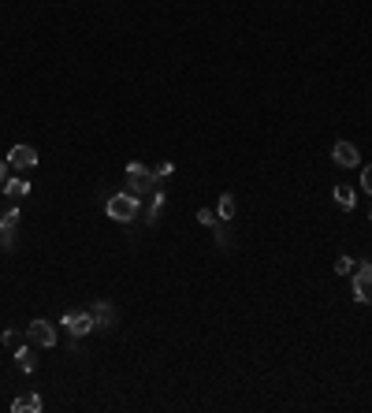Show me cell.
Instances as JSON below:
<instances>
[{"instance_id":"obj_1","label":"cell","mask_w":372,"mask_h":413,"mask_svg":"<svg viewBox=\"0 0 372 413\" xmlns=\"http://www.w3.org/2000/svg\"><path fill=\"white\" fill-rule=\"evenodd\" d=\"M127 190H131V194H149V190H157V171L145 168V164H127Z\"/></svg>"},{"instance_id":"obj_2","label":"cell","mask_w":372,"mask_h":413,"mask_svg":"<svg viewBox=\"0 0 372 413\" xmlns=\"http://www.w3.org/2000/svg\"><path fill=\"white\" fill-rule=\"evenodd\" d=\"M108 216L112 220H120V224H131L134 216H138V194H116V198H108Z\"/></svg>"},{"instance_id":"obj_3","label":"cell","mask_w":372,"mask_h":413,"mask_svg":"<svg viewBox=\"0 0 372 413\" xmlns=\"http://www.w3.org/2000/svg\"><path fill=\"white\" fill-rule=\"evenodd\" d=\"M89 317H94V324H97V332H112L116 324H120V309L112 306V301H105V298H97V301H89Z\"/></svg>"},{"instance_id":"obj_4","label":"cell","mask_w":372,"mask_h":413,"mask_svg":"<svg viewBox=\"0 0 372 413\" xmlns=\"http://www.w3.org/2000/svg\"><path fill=\"white\" fill-rule=\"evenodd\" d=\"M63 328H67L75 339H83L89 332H97L94 317H89V309H71V313H63Z\"/></svg>"},{"instance_id":"obj_5","label":"cell","mask_w":372,"mask_h":413,"mask_svg":"<svg viewBox=\"0 0 372 413\" xmlns=\"http://www.w3.org/2000/svg\"><path fill=\"white\" fill-rule=\"evenodd\" d=\"M353 298L358 301H372V264L369 261H361L358 268H353Z\"/></svg>"},{"instance_id":"obj_6","label":"cell","mask_w":372,"mask_h":413,"mask_svg":"<svg viewBox=\"0 0 372 413\" xmlns=\"http://www.w3.org/2000/svg\"><path fill=\"white\" fill-rule=\"evenodd\" d=\"M8 164H12V168H19V171H26V168H38V149H34V145H15L12 153H8Z\"/></svg>"},{"instance_id":"obj_7","label":"cell","mask_w":372,"mask_h":413,"mask_svg":"<svg viewBox=\"0 0 372 413\" xmlns=\"http://www.w3.org/2000/svg\"><path fill=\"white\" fill-rule=\"evenodd\" d=\"M26 339H30L34 346H56V328H52L49 320H34Z\"/></svg>"},{"instance_id":"obj_8","label":"cell","mask_w":372,"mask_h":413,"mask_svg":"<svg viewBox=\"0 0 372 413\" xmlns=\"http://www.w3.org/2000/svg\"><path fill=\"white\" fill-rule=\"evenodd\" d=\"M331 160L339 164V168H358V164H361V153H358V145H353V142H335Z\"/></svg>"},{"instance_id":"obj_9","label":"cell","mask_w":372,"mask_h":413,"mask_svg":"<svg viewBox=\"0 0 372 413\" xmlns=\"http://www.w3.org/2000/svg\"><path fill=\"white\" fill-rule=\"evenodd\" d=\"M0 194H4L8 201H19V198L30 194V182H26V179H4V182H0Z\"/></svg>"},{"instance_id":"obj_10","label":"cell","mask_w":372,"mask_h":413,"mask_svg":"<svg viewBox=\"0 0 372 413\" xmlns=\"http://www.w3.org/2000/svg\"><path fill=\"white\" fill-rule=\"evenodd\" d=\"M15 413H41V394H19V399L12 402Z\"/></svg>"},{"instance_id":"obj_11","label":"cell","mask_w":372,"mask_h":413,"mask_svg":"<svg viewBox=\"0 0 372 413\" xmlns=\"http://www.w3.org/2000/svg\"><path fill=\"white\" fill-rule=\"evenodd\" d=\"M15 227H19V209L8 205L4 213H0V235H15Z\"/></svg>"},{"instance_id":"obj_12","label":"cell","mask_w":372,"mask_h":413,"mask_svg":"<svg viewBox=\"0 0 372 413\" xmlns=\"http://www.w3.org/2000/svg\"><path fill=\"white\" fill-rule=\"evenodd\" d=\"M15 361H19L23 372H34V369H38V354H34L30 346H19V350H15Z\"/></svg>"},{"instance_id":"obj_13","label":"cell","mask_w":372,"mask_h":413,"mask_svg":"<svg viewBox=\"0 0 372 413\" xmlns=\"http://www.w3.org/2000/svg\"><path fill=\"white\" fill-rule=\"evenodd\" d=\"M335 201H339L342 209H353V201H358V194H353V187H335Z\"/></svg>"},{"instance_id":"obj_14","label":"cell","mask_w":372,"mask_h":413,"mask_svg":"<svg viewBox=\"0 0 372 413\" xmlns=\"http://www.w3.org/2000/svg\"><path fill=\"white\" fill-rule=\"evenodd\" d=\"M216 216H220V220H231V216H234V194H223V198H220Z\"/></svg>"},{"instance_id":"obj_15","label":"cell","mask_w":372,"mask_h":413,"mask_svg":"<svg viewBox=\"0 0 372 413\" xmlns=\"http://www.w3.org/2000/svg\"><path fill=\"white\" fill-rule=\"evenodd\" d=\"M353 268H358L353 257H339V261H335V275H353Z\"/></svg>"},{"instance_id":"obj_16","label":"cell","mask_w":372,"mask_h":413,"mask_svg":"<svg viewBox=\"0 0 372 413\" xmlns=\"http://www.w3.org/2000/svg\"><path fill=\"white\" fill-rule=\"evenodd\" d=\"M0 343H4V346H15V350H19V332H12V328H4V335H0Z\"/></svg>"},{"instance_id":"obj_17","label":"cell","mask_w":372,"mask_h":413,"mask_svg":"<svg viewBox=\"0 0 372 413\" xmlns=\"http://www.w3.org/2000/svg\"><path fill=\"white\" fill-rule=\"evenodd\" d=\"M197 224H205V227H216V213H212V209H197Z\"/></svg>"},{"instance_id":"obj_18","label":"cell","mask_w":372,"mask_h":413,"mask_svg":"<svg viewBox=\"0 0 372 413\" xmlns=\"http://www.w3.org/2000/svg\"><path fill=\"white\" fill-rule=\"evenodd\" d=\"M361 187H365V194H372V164L365 168V176H361Z\"/></svg>"},{"instance_id":"obj_19","label":"cell","mask_w":372,"mask_h":413,"mask_svg":"<svg viewBox=\"0 0 372 413\" xmlns=\"http://www.w3.org/2000/svg\"><path fill=\"white\" fill-rule=\"evenodd\" d=\"M216 242H220V250H228V246H231V235H228V231H216Z\"/></svg>"},{"instance_id":"obj_20","label":"cell","mask_w":372,"mask_h":413,"mask_svg":"<svg viewBox=\"0 0 372 413\" xmlns=\"http://www.w3.org/2000/svg\"><path fill=\"white\" fill-rule=\"evenodd\" d=\"M15 246V235H0V250H12Z\"/></svg>"},{"instance_id":"obj_21","label":"cell","mask_w":372,"mask_h":413,"mask_svg":"<svg viewBox=\"0 0 372 413\" xmlns=\"http://www.w3.org/2000/svg\"><path fill=\"white\" fill-rule=\"evenodd\" d=\"M4 176H8V164H4V160H0V182H4Z\"/></svg>"}]
</instances>
